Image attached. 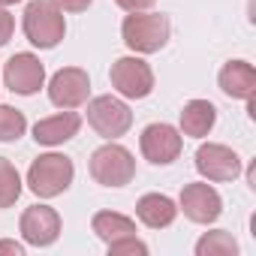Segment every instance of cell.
<instances>
[{
  "label": "cell",
  "instance_id": "cell-1",
  "mask_svg": "<svg viewBox=\"0 0 256 256\" xmlns=\"http://www.w3.org/2000/svg\"><path fill=\"white\" fill-rule=\"evenodd\" d=\"M172 36V24L163 12H130L120 24V40L133 54H154Z\"/></svg>",
  "mask_w": 256,
  "mask_h": 256
},
{
  "label": "cell",
  "instance_id": "cell-2",
  "mask_svg": "<svg viewBox=\"0 0 256 256\" xmlns=\"http://www.w3.org/2000/svg\"><path fill=\"white\" fill-rule=\"evenodd\" d=\"M76 178V166L66 154H40L28 169V187L40 199H54L70 190Z\"/></svg>",
  "mask_w": 256,
  "mask_h": 256
},
{
  "label": "cell",
  "instance_id": "cell-3",
  "mask_svg": "<svg viewBox=\"0 0 256 256\" xmlns=\"http://www.w3.org/2000/svg\"><path fill=\"white\" fill-rule=\"evenodd\" d=\"M22 30H24L30 46L54 48L66 34V22H64V12L52 0H30L24 6V16H22Z\"/></svg>",
  "mask_w": 256,
  "mask_h": 256
},
{
  "label": "cell",
  "instance_id": "cell-4",
  "mask_svg": "<svg viewBox=\"0 0 256 256\" xmlns=\"http://www.w3.org/2000/svg\"><path fill=\"white\" fill-rule=\"evenodd\" d=\"M90 178L102 187H126L136 178V160L118 142H106L90 154Z\"/></svg>",
  "mask_w": 256,
  "mask_h": 256
},
{
  "label": "cell",
  "instance_id": "cell-5",
  "mask_svg": "<svg viewBox=\"0 0 256 256\" xmlns=\"http://www.w3.org/2000/svg\"><path fill=\"white\" fill-rule=\"evenodd\" d=\"M88 124H90V130L96 136H102L106 142H118L120 136L130 133L133 112L120 96L102 94V96L88 100Z\"/></svg>",
  "mask_w": 256,
  "mask_h": 256
},
{
  "label": "cell",
  "instance_id": "cell-6",
  "mask_svg": "<svg viewBox=\"0 0 256 256\" xmlns=\"http://www.w3.org/2000/svg\"><path fill=\"white\" fill-rule=\"evenodd\" d=\"M112 88L124 100H145L154 90V70L142 54H126L112 64Z\"/></svg>",
  "mask_w": 256,
  "mask_h": 256
},
{
  "label": "cell",
  "instance_id": "cell-7",
  "mask_svg": "<svg viewBox=\"0 0 256 256\" xmlns=\"http://www.w3.org/2000/svg\"><path fill=\"white\" fill-rule=\"evenodd\" d=\"M139 148H142V157L154 166H169L181 157V148H184V136L178 126L172 124H148L142 136H139Z\"/></svg>",
  "mask_w": 256,
  "mask_h": 256
},
{
  "label": "cell",
  "instance_id": "cell-8",
  "mask_svg": "<svg viewBox=\"0 0 256 256\" xmlns=\"http://www.w3.org/2000/svg\"><path fill=\"white\" fill-rule=\"evenodd\" d=\"M178 211H184V217L190 223L208 226V223H214L223 214V199H220V193L208 181L184 184V190L178 196Z\"/></svg>",
  "mask_w": 256,
  "mask_h": 256
},
{
  "label": "cell",
  "instance_id": "cell-9",
  "mask_svg": "<svg viewBox=\"0 0 256 256\" xmlns=\"http://www.w3.org/2000/svg\"><path fill=\"white\" fill-rule=\"evenodd\" d=\"M4 84L18 96H34L46 84V66L34 52H18L4 66Z\"/></svg>",
  "mask_w": 256,
  "mask_h": 256
},
{
  "label": "cell",
  "instance_id": "cell-10",
  "mask_svg": "<svg viewBox=\"0 0 256 256\" xmlns=\"http://www.w3.org/2000/svg\"><path fill=\"white\" fill-rule=\"evenodd\" d=\"M48 100L58 108H78L90 100V76L82 66H64L48 82Z\"/></svg>",
  "mask_w": 256,
  "mask_h": 256
},
{
  "label": "cell",
  "instance_id": "cell-11",
  "mask_svg": "<svg viewBox=\"0 0 256 256\" xmlns=\"http://www.w3.org/2000/svg\"><path fill=\"white\" fill-rule=\"evenodd\" d=\"M196 172L205 181H214V184L235 181L241 175V157L229 145L208 142V145H199V151H196Z\"/></svg>",
  "mask_w": 256,
  "mask_h": 256
},
{
  "label": "cell",
  "instance_id": "cell-12",
  "mask_svg": "<svg viewBox=\"0 0 256 256\" xmlns=\"http://www.w3.org/2000/svg\"><path fill=\"white\" fill-rule=\"evenodd\" d=\"M60 229H64L60 214L48 205H30L18 220V232L30 247H52L60 238Z\"/></svg>",
  "mask_w": 256,
  "mask_h": 256
},
{
  "label": "cell",
  "instance_id": "cell-13",
  "mask_svg": "<svg viewBox=\"0 0 256 256\" xmlns=\"http://www.w3.org/2000/svg\"><path fill=\"white\" fill-rule=\"evenodd\" d=\"M78 130H82V118L72 108H60L58 114L42 118V120L34 124V139H36V145L54 148V145H64L72 136H78Z\"/></svg>",
  "mask_w": 256,
  "mask_h": 256
},
{
  "label": "cell",
  "instance_id": "cell-14",
  "mask_svg": "<svg viewBox=\"0 0 256 256\" xmlns=\"http://www.w3.org/2000/svg\"><path fill=\"white\" fill-rule=\"evenodd\" d=\"M217 84L229 100H250L256 96V70L247 60H226L217 76Z\"/></svg>",
  "mask_w": 256,
  "mask_h": 256
},
{
  "label": "cell",
  "instance_id": "cell-15",
  "mask_svg": "<svg viewBox=\"0 0 256 256\" xmlns=\"http://www.w3.org/2000/svg\"><path fill=\"white\" fill-rule=\"evenodd\" d=\"M181 136H190V139H205L211 130H214V124H217V108L211 100H190L184 102L181 108Z\"/></svg>",
  "mask_w": 256,
  "mask_h": 256
},
{
  "label": "cell",
  "instance_id": "cell-16",
  "mask_svg": "<svg viewBox=\"0 0 256 256\" xmlns=\"http://www.w3.org/2000/svg\"><path fill=\"white\" fill-rule=\"evenodd\" d=\"M136 217L148 226V229H166L175 223L178 217V205L166 196V193H145L136 202Z\"/></svg>",
  "mask_w": 256,
  "mask_h": 256
},
{
  "label": "cell",
  "instance_id": "cell-17",
  "mask_svg": "<svg viewBox=\"0 0 256 256\" xmlns=\"http://www.w3.org/2000/svg\"><path fill=\"white\" fill-rule=\"evenodd\" d=\"M90 229L102 244H112L118 238L136 235V220L126 217V214H118V211H96L90 220Z\"/></svg>",
  "mask_w": 256,
  "mask_h": 256
},
{
  "label": "cell",
  "instance_id": "cell-18",
  "mask_svg": "<svg viewBox=\"0 0 256 256\" xmlns=\"http://www.w3.org/2000/svg\"><path fill=\"white\" fill-rule=\"evenodd\" d=\"M238 241L226 229H211L196 241V256H235Z\"/></svg>",
  "mask_w": 256,
  "mask_h": 256
},
{
  "label": "cell",
  "instance_id": "cell-19",
  "mask_svg": "<svg viewBox=\"0 0 256 256\" xmlns=\"http://www.w3.org/2000/svg\"><path fill=\"white\" fill-rule=\"evenodd\" d=\"M18 196H22V175L6 157H0V208H12Z\"/></svg>",
  "mask_w": 256,
  "mask_h": 256
},
{
  "label": "cell",
  "instance_id": "cell-20",
  "mask_svg": "<svg viewBox=\"0 0 256 256\" xmlns=\"http://www.w3.org/2000/svg\"><path fill=\"white\" fill-rule=\"evenodd\" d=\"M24 130H28L24 112L0 102V142H18L24 136Z\"/></svg>",
  "mask_w": 256,
  "mask_h": 256
},
{
  "label": "cell",
  "instance_id": "cell-21",
  "mask_svg": "<svg viewBox=\"0 0 256 256\" xmlns=\"http://www.w3.org/2000/svg\"><path fill=\"white\" fill-rule=\"evenodd\" d=\"M108 247V256H148V244L139 241L136 235H126V238H118Z\"/></svg>",
  "mask_w": 256,
  "mask_h": 256
},
{
  "label": "cell",
  "instance_id": "cell-22",
  "mask_svg": "<svg viewBox=\"0 0 256 256\" xmlns=\"http://www.w3.org/2000/svg\"><path fill=\"white\" fill-rule=\"evenodd\" d=\"M16 34V16L6 10V6H0V48H4Z\"/></svg>",
  "mask_w": 256,
  "mask_h": 256
},
{
  "label": "cell",
  "instance_id": "cell-23",
  "mask_svg": "<svg viewBox=\"0 0 256 256\" xmlns=\"http://www.w3.org/2000/svg\"><path fill=\"white\" fill-rule=\"evenodd\" d=\"M114 4L124 10V12H145V10H151L157 0H114Z\"/></svg>",
  "mask_w": 256,
  "mask_h": 256
},
{
  "label": "cell",
  "instance_id": "cell-24",
  "mask_svg": "<svg viewBox=\"0 0 256 256\" xmlns=\"http://www.w3.org/2000/svg\"><path fill=\"white\" fill-rule=\"evenodd\" d=\"M52 4L60 10V12H84L90 6V0H52Z\"/></svg>",
  "mask_w": 256,
  "mask_h": 256
},
{
  "label": "cell",
  "instance_id": "cell-25",
  "mask_svg": "<svg viewBox=\"0 0 256 256\" xmlns=\"http://www.w3.org/2000/svg\"><path fill=\"white\" fill-rule=\"evenodd\" d=\"M0 253H12V256H24V244H18V241H0Z\"/></svg>",
  "mask_w": 256,
  "mask_h": 256
},
{
  "label": "cell",
  "instance_id": "cell-26",
  "mask_svg": "<svg viewBox=\"0 0 256 256\" xmlns=\"http://www.w3.org/2000/svg\"><path fill=\"white\" fill-rule=\"evenodd\" d=\"M16 4H22V0H0V6H16Z\"/></svg>",
  "mask_w": 256,
  "mask_h": 256
}]
</instances>
